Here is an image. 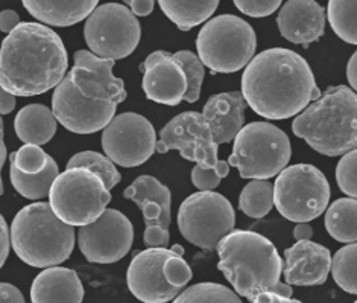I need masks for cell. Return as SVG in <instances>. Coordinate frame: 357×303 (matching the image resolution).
<instances>
[{"label": "cell", "instance_id": "ac0fdd59", "mask_svg": "<svg viewBox=\"0 0 357 303\" xmlns=\"http://www.w3.org/2000/svg\"><path fill=\"white\" fill-rule=\"evenodd\" d=\"M143 72L142 89L148 99L157 104L178 105L187 94V77L174 54L155 50L140 66Z\"/></svg>", "mask_w": 357, "mask_h": 303}, {"label": "cell", "instance_id": "8fae6325", "mask_svg": "<svg viewBox=\"0 0 357 303\" xmlns=\"http://www.w3.org/2000/svg\"><path fill=\"white\" fill-rule=\"evenodd\" d=\"M231 203L215 191H199L187 197L178 210V229L193 246L211 251L234 230Z\"/></svg>", "mask_w": 357, "mask_h": 303}, {"label": "cell", "instance_id": "52a82bcc", "mask_svg": "<svg viewBox=\"0 0 357 303\" xmlns=\"http://www.w3.org/2000/svg\"><path fill=\"white\" fill-rule=\"evenodd\" d=\"M257 37L252 27L231 14L218 15L201 28L198 57L211 73H234L248 66L256 54Z\"/></svg>", "mask_w": 357, "mask_h": 303}, {"label": "cell", "instance_id": "4fadbf2b", "mask_svg": "<svg viewBox=\"0 0 357 303\" xmlns=\"http://www.w3.org/2000/svg\"><path fill=\"white\" fill-rule=\"evenodd\" d=\"M157 133L146 117L139 113L114 116L102 133V148L113 163L135 168L155 153Z\"/></svg>", "mask_w": 357, "mask_h": 303}, {"label": "cell", "instance_id": "f6af8a7d", "mask_svg": "<svg viewBox=\"0 0 357 303\" xmlns=\"http://www.w3.org/2000/svg\"><path fill=\"white\" fill-rule=\"evenodd\" d=\"M347 80L350 82L351 89L357 91V50L351 55L350 61L347 64Z\"/></svg>", "mask_w": 357, "mask_h": 303}, {"label": "cell", "instance_id": "7dc6e473", "mask_svg": "<svg viewBox=\"0 0 357 303\" xmlns=\"http://www.w3.org/2000/svg\"><path fill=\"white\" fill-rule=\"evenodd\" d=\"M313 235V229L309 223H298L294 229V237L296 241H310Z\"/></svg>", "mask_w": 357, "mask_h": 303}, {"label": "cell", "instance_id": "74e56055", "mask_svg": "<svg viewBox=\"0 0 357 303\" xmlns=\"http://www.w3.org/2000/svg\"><path fill=\"white\" fill-rule=\"evenodd\" d=\"M237 10L250 17H266L275 13L282 2L280 0H236Z\"/></svg>", "mask_w": 357, "mask_h": 303}, {"label": "cell", "instance_id": "2e32d148", "mask_svg": "<svg viewBox=\"0 0 357 303\" xmlns=\"http://www.w3.org/2000/svg\"><path fill=\"white\" fill-rule=\"evenodd\" d=\"M126 200L134 201L143 212L144 235L143 241L149 249H167L169 226H171V191L152 175H140L131 186L123 191Z\"/></svg>", "mask_w": 357, "mask_h": 303}, {"label": "cell", "instance_id": "e0dca14e", "mask_svg": "<svg viewBox=\"0 0 357 303\" xmlns=\"http://www.w3.org/2000/svg\"><path fill=\"white\" fill-rule=\"evenodd\" d=\"M175 255L172 249L163 247L135 253L126 272V283L135 299L143 303H167L180 294L181 288L172 287L165 274L166 260Z\"/></svg>", "mask_w": 357, "mask_h": 303}, {"label": "cell", "instance_id": "c3c4849f", "mask_svg": "<svg viewBox=\"0 0 357 303\" xmlns=\"http://www.w3.org/2000/svg\"><path fill=\"white\" fill-rule=\"evenodd\" d=\"M172 250L175 251V253H176L178 256H181V258H183V255H184V247H183V246H180V244H175V246L172 247Z\"/></svg>", "mask_w": 357, "mask_h": 303}, {"label": "cell", "instance_id": "ffe728a7", "mask_svg": "<svg viewBox=\"0 0 357 303\" xmlns=\"http://www.w3.org/2000/svg\"><path fill=\"white\" fill-rule=\"evenodd\" d=\"M277 24L286 40L309 47L324 36L326 10L313 0H289L278 13Z\"/></svg>", "mask_w": 357, "mask_h": 303}, {"label": "cell", "instance_id": "d590c367", "mask_svg": "<svg viewBox=\"0 0 357 303\" xmlns=\"http://www.w3.org/2000/svg\"><path fill=\"white\" fill-rule=\"evenodd\" d=\"M229 174L227 160H219L215 166L197 165L192 170V182L199 191H213L219 186L222 179Z\"/></svg>", "mask_w": 357, "mask_h": 303}, {"label": "cell", "instance_id": "8d00e7d4", "mask_svg": "<svg viewBox=\"0 0 357 303\" xmlns=\"http://www.w3.org/2000/svg\"><path fill=\"white\" fill-rule=\"evenodd\" d=\"M165 274L167 277L169 283L176 288H183L184 285L189 283L193 277L192 268L189 267V264H187L185 260L178 255L171 256L166 260Z\"/></svg>", "mask_w": 357, "mask_h": 303}, {"label": "cell", "instance_id": "5bb4252c", "mask_svg": "<svg viewBox=\"0 0 357 303\" xmlns=\"http://www.w3.org/2000/svg\"><path fill=\"white\" fill-rule=\"evenodd\" d=\"M172 149L180 151L181 157L197 165L215 166L219 162L213 133L202 113L198 112L178 114L161 128L155 151L166 154Z\"/></svg>", "mask_w": 357, "mask_h": 303}, {"label": "cell", "instance_id": "ab89813d", "mask_svg": "<svg viewBox=\"0 0 357 303\" xmlns=\"http://www.w3.org/2000/svg\"><path fill=\"white\" fill-rule=\"evenodd\" d=\"M0 303H26L22 291L11 283L0 282Z\"/></svg>", "mask_w": 357, "mask_h": 303}, {"label": "cell", "instance_id": "30bf717a", "mask_svg": "<svg viewBox=\"0 0 357 303\" xmlns=\"http://www.w3.org/2000/svg\"><path fill=\"white\" fill-rule=\"evenodd\" d=\"M328 201L330 184L318 168L298 163L277 175L274 206L286 220L309 223L324 214Z\"/></svg>", "mask_w": 357, "mask_h": 303}, {"label": "cell", "instance_id": "d6a6232c", "mask_svg": "<svg viewBox=\"0 0 357 303\" xmlns=\"http://www.w3.org/2000/svg\"><path fill=\"white\" fill-rule=\"evenodd\" d=\"M174 58L183 66L187 77V94L184 96V101L190 104L197 103L201 95L204 77H206L202 61L199 60V57L197 54L192 52V50H180V52L174 54Z\"/></svg>", "mask_w": 357, "mask_h": 303}, {"label": "cell", "instance_id": "b9f144b4", "mask_svg": "<svg viewBox=\"0 0 357 303\" xmlns=\"http://www.w3.org/2000/svg\"><path fill=\"white\" fill-rule=\"evenodd\" d=\"M123 5L128 6L134 15L144 17V15H149L152 13L155 3L152 2V0H126Z\"/></svg>", "mask_w": 357, "mask_h": 303}, {"label": "cell", "instance_id": "f1b7e54d", "mask_svg": "<svg viewBox=\"0 0 357 303\" xmlns=\"http://www.w3.org/2000/svg\"><path fill=\"white\" fill-rule=\"evenodd\" d=\"M73 168H82V170H89L96 174L104 182L108 191H112L122 180L121 172L117 171L112 160L104 154L96 153V151H82V153L75 154L67 162L66 170H73Z\"/></svg>", "mask_w": 357, "mask_h": 303}, {"label": "cell", "instance_id": "cb8c5ba5", "mask_svg": "<svg viewBox=\"0 0 357 303\" xmlns=\"http://www.w3.org/2000/svg\"><path fill=\"white\" fill-rule=\"evenodd\" d=\"M56 124L52 108L43 104H29L17 113L14 128L17 138L24 144L40 147L55 136Z\"/></svg>", "mask_w": 357, "mask_h": 303}, {"label": "cell", "instance_id": "484cf974", "mask_svg": "<svg viewBox=\"0 0 357 303\" xmlns=\"http://www.w3.org/2000/svg\"><path fill=\"white\" fill-rule=\"evenodd\" d=\"M324 224L333 239L345 244L357 241V200L339 198L326 212Z\"/></svg>", "mask_w": 357, "mask_h": 303}, {"label": "cell", "instance_id": "7bdbcfd3", "mask_svg": "<svg viewBox=\"0 0 357 303\" xmlns=\"http://www.w3.org/2000/svg\"><path fill=\"white\" fill-rule=\"evenodd\" d=\"M250 303H303L300 300H295L291 297H283V296H278L275 293H260L257 294L256 297H254Z\"/></svg>", "mask_w": 357, "mask_h": 303}, {"label": "cell", "instance_id": "d4e9b609", "mask_svg": "<svg viewBox=\"0 0 357 303\" xmlns=\"http://www.w3.org/2000/svg\"><path fill=\"white\" fill-rule=\"evenodd\" d=\"M218 0H201V2H172V0H161L160 8L169 20L176 24L180 31H190L198 24L207 22L218 10Z\"/></svg>", "mask_w": 357, "mask_h": 303}, {"label": "cell", "instance_id": "277c9868", "mask_svg": "<svg viewBox=\"0 0 357 303\" xmlns=\"http://www.w3.org/2000/svg\"><path fill=\"white\" fill-rule=\"evenodd\" d=\"M218 268L233 285L237 296L250 302L260 293L291 297V285L280 282L283 259L268 238L251 230H233L219 242Z\"/></svg>", "mask_w": 357, "mask_h": 303}, {"label": "cell", "instance_id": "3957f363", "mask_svg": "<svg viewBox=\"0 0 357 303\" xmlns=\"http://www.w3.org/2000/svg\"><path fill=\"white\" fill-rule=\"evenodd\" d=\"M69 57L61 37L46 24L22 22L0 47V89L14 96H37L61 82Z\"/></svg>", "mask_w": 357, "mask_h": 303}, {"label": "cell", "instance_id": "4dcf8cb0", "mask_svg": "<svg viewBox=\"0 0 357 303\" xmlns=\"http://www.w3.org/2000/svg\"><path fill=\"white\" fill-rule=\"evenodd\" d=\"M331 276L339 288L357 294V242L348 244L331 258Z\"/></svg>", "mask_w": 357, "mask_h": 303}, {"label": "cell", "instance_id": "e575fe53", "mask_svg": "<svg viewBox=\"0 0 357 303\" xmlns=\"http://www.w3.org/2000/svg\"><path fill=\"white\" fill-rule=\"evenodd\" d=\"M337 186L348 198L357 200V148L344 154L336 166Z\"/></svg>", "mask_w": 357, "mask_h": 303}, {"label": "cell", "instance_id": "8992f818", "mask_svg": "<svg viewBox=\"0 0 357 303\" xmlns=\"http://www.w3.org/2000/svg\"><path fill=\"white\" fill-rule=\"evenodd\" d=\"M10 235L15 255L36 268L63 264L75 249L73 227L59 220L49 203H31L19 210Z\"/></svg>", "mask_w": 357, "mask_h": 303}, {"label": "cell", "instance_id": "d6986e66", "mask_svg": "<svg viewBox=\"0 0 357 303\" xmlns=\"http://www.w3.org/2000/svg\"><path fill=\"white\" fill-rule=\"evenodd\" d=\"M286 265L283 274L287 285L313 287L327 281L331 270L330 250L318 242L296 241L292 247L284 250Z\"/></svg>", "mask_w": 357, "mask_h": 303}, {"label": "cell", "instance_id": "44dd1931", "mask_svg": "<svg viewBox=\"0 0 357 303\" xmlns=\"http://www.w3.org/2000/svg\"><path fill=\"white\" fill-rule=\"evenodd\" d=\"M246 101L241 91H228L210 96L204 105L202 116L210 125L218 145L236 139L243 128Z\"/></svg>", "mask_w": 357, "mask_h": 303}, {"label": "cell", "instance_id": "603a6c76", "mask_svg": "<svg viewBox=\"0 0 357 303\" xmlns=\"http://www.w3.org/2000/svg\"><path fill=\"white\" fill-rule=\"evenodd\" d=\"M26 11L41 23L50 24V27H72L89 19L90 14L99 6L96 0H69V2H54V0H46V2H38V0H26L23 2Z\"/></svg>", "mask_w": 357, "mask_h": 303}, {"label": "cell", "instance_id": "83f0119b", "mask_svg": "<svg viewBox=\"0 0 357 303\" xmlns=\"http://www.w3.org/2000/svg\"><path fill=\"white\" fill-rule=\"evenodd\" d=\"M274 207V186L268 180H252L242 189L239 197V209L242 212L260 220Z\"/></svg>", "mask_w": 357, "mask_h": 303}, {"label": "cell", "instance_id": "5b68a950", "mask_svg": "<svg viewBox=\"0 0 357 303\" xmlns=\"http://www.w3.org/2000/svg\"><path fill=\"white\" fill-rule=\"evenodd\" d=\"M292 131L310 148L328 157L357 148V94L348 86H333L295 117Z\"/></svg>", "mask_w": 357, "mask_h": 303}, {"label": "cell", "instance_id": "9a60e30c", "mask_svg": "<svg viewBox=\"0 0 357 303\" xmlns=\"http://www.w3.org/2000/svg\"><path fill=\"white\" fill-rule=\"evenodd\" d=\"M134 227L128 216L116 209H107L95 223L78 232L81 253L93 264H114L130 253Z\"/></svg>", "mask_w": 357, "mask_h": 303}, {"label": "cell", "instance_id": "1f68e13d", "mask_svg": "<svg viewBox=\"0 0 357 303\" xmlns=\"http://www.w3.org/2000/svg\"><path fill=\"white\" fill-rule=\"evenodd\" d=\"M174 303H242V300L225 285L202 282L192 285L181 294H178Z\"/></svg>", "mask_w": 357, "mask_h": 303}, {"label": "cell", "instance_id": "7402d4cb", "mask_svg": "<svg viewBox=\"0 0 357 303\" xmlns=\"http://www.w3.org/2000/svg\"><path fill=\"white\" fill-rule=\"evenodd\" d=\"M84 287L75 270L49 267L32 282V303H82Z\"/></svg>", "mask_w": 357, "mask_h": 303}, {"label": "cell", "instance_id": "f546056e", "mask_svg": "<svg viewBox=\"0 0 357 303\" xmlns=\"http://www.w3.org/2000/svg\"><path fill=\"white\" fill-rule=\"evenodd\" d=\"M327 15L331 29L339 38L350 45H357V2L331 0Z\"/></svg>", "mask_w": 357, "mask_h": 303}, {"label": "cell", "instance_id": "f35d334b", "mask_svg": "<svg viewBox=\"0 0 357 303\" xmlns=\"http://www.w3.org/2000/svg\"><path fill=\"white\" fill-rule=\"evenodd\" d=\"M10 244H11V235L5 218L0 215V268L6 263V258L10 255Z\"/></svg>", "mask_w": 357, "mask_h": 303}, {"label": "cell", "instance_id": "bcb514c9", "mask_svg": "<svg viewBox=\"0 0 357 303\" xmlns=\"http://www.w3.org/2000/svg\"><path fill=\"white\" fill-rule=\"evenodd\" d=\"M6 154H8V151H6V145H5V142H3V119H2V117H0V195H2V193H3L2 168H3L5 162H6Z\"/></svg>", "mask_w": 357, "mask_h": 303}, {"label": "cell", "instance_id": "6da1fadb", "mask_svg": "<svg viewBox=\"0 0 357 303\" xmlns=\"http://www.w3.org/2000/svg\"><path fill=\"white\" fill-rule=\"evenodd\" d=\"M73 67L52 96L56 121L72 133L93 134L114 119L117 105L126 99L123 80L114 77L116 61L90 50H76Z\"/></svg>", "mask_w": 357, "mask_h": 303}, {"label": "cell", "instance_id": "7c38bea8", "mask_svg": "<svg viewBox=\"0 0 357 303\" xmlns=\"http://www.w3.org/2000/svg\"><path fill=\"white\" fill-rule=\"evenodd\" d=\"M142 27L123 3L99 5L84 27V38L90 52L104 60H123L139 46Z\"/></svg>", "mask_w": 357, "mask_h": 303}, {"label": "cell", "instance_id": "836d02e7", "mask_svg": "<svg viewBox=\"0 0 357 303\" xmlns=\"http://www.w3.org/2000/svg\"><path fill=\"white\" fill-rule=\"evenodd\" d=\"M15 166L26 175H37L45 171L49 156L37 145H23L15 153L10 154Z\"/></svg>", "mask_w": 357, "mask_h": 303}, {"label": "cell", "instance_id": "9c48e42d", "mask_svg": "<svg viewBox=\"0 0 357 303\" xmlns=\"http://www.w3.org/2000/svg\"><path fill=\"white\" fill-rule=\"evenodd\" d=\"M112 193L96 174L82 168L59 174L49 192L54 214L72 227L95 223L105 212Z\"/></svg>", "mask_w": 357, "mask_h": 303}, {"label": "cell", "instance_id": "681fc988", "mask_svg": "<svg viewBox=\"0 0 357 303\" xmlns=\"http://www.w3.org/2000/svg\"><path fill=\"white\" fill-rule=\"evenodd\" d=\"M354 303H357V300H356V302H354Z\"/></svg>", "mask_w": 357, "mask_h": 303}, {"label": "cell", "instance_id": "ba28073f", "mask_svg": "<svg viewBox=\"0 0 357 303\" xmlns=\"http://www.w3.org/2000/svg\"><path fill=\"white\" fill-rule=\"evenodd\" d=\"M292 156L287 134L271 122H251L239 131L228 165L242 179L269 180L287 166Z\"/></svg>", "mask_w": 357, "mask_h": 303}, {"label": "cell", "instance_id": "4316f807", "mask_svg": "<svg viewBox=\"0 0 357 303\" xmlns=\"http://www.w3.org/2000/svg\"><path fill=\"white\" fill-rule=\"evenodd\" d=\"M10 166H11L10 175H11V183L14 189L19 192L22 197L33 200V201L47 197L55 179L59 175V168L55 160L50 156L47 158V166L45 168V171L37 175L23 174L19 168L15 166L11 156H10Z\"/></svg>", "mask_w": 357, "mask_h": 303}, {"label": "cell", "instance_id": "7a4b0ae2", "mask_svg": "<svg viewBox=\"0 0 357 303\" xmlns=\"http://www.w3.org/2000/svg\"><path fill=\"white\" fill-rule=\"evenodd\" d=\"M242 95L254 113L271 121L298 116L321 96L309 63L291 49L272 47L245 67Z\"/></svg>", "mask_w": 357, "mask_h": 303}, {"label": "cell", "instance_id": "ee69618b", "mask_svg": "<svg viewBox=\"0 0 357 303\" xmlns=\"http://www.w3.org/2000/svg\"><path fill=\"white\" fill-rule=\"evenodd\" d=\"M15 108V96L0 89V114H10Z\"/></svg>", "mask_w": 357, "mask_h": 303}, {"label": "cell", "instance_id": "60d3db41", "mask_svg": "<svg viewBox=\"0 0 357 303\" xmlns=\"http://www.w3.org/2000/svg\"><path fill=\"white\" fill-rule=\"evenodd\" d=\"M20 23V15L14 10H3L0 13V31L2 32L11 34Z\"/></svg>", "mask_w": 357, "mask_h": 303}]
</instances>
